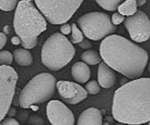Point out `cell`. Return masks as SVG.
Wrapping results in <instances>:
<instances>
[{
	"label": "cell",
	"mask_w": 150,
	"mask_h": 125,
	"mask_svg": "<svg viewBox=\"0 0 150 125\" xmlns=\"http://www.w3.org/2000/svg\"><path fill=\"white\" fill-rule=\"evenodd\" d=\"M0 125H20L16 119L11 117L4 118L0 121Z\"/></svg>",
	"instance_id": "obj_24"
},
{
	"label": "cell",
	"mask_w": 150,
	"mask_h": 125,
	"mask_svg": "<svg viewBox=\"0 0 150 125\" xmlns=\"http://www.w3.org/2000/svg\"><path fill=\"white\" fill-rule=\"evenodd\" d=\"M117 125H136V124H124V123H120V124H117Z\"/></svg>",
	"instance_id": "obj_31"
},
{
	"label": "cell",
	"mask_w": 150,
	"mask_h": 125,
	"mask_svg": "<svg viewBox=\"0 0 150 125\" xmlns=\"http://www.w3.org/2000/svg\"><path fill=\"white\" fill-rule=\"evenodd\" d=\"M71 74L73 79L79 83H86L91 76V71L84 62H77L73 65Z\"/></svg>",
	"instance_id": "obj_14"
},
{
	"label": "cell",
	"mask_w": 150,
	"mask_h": 125,
	"mask_svg": "<svg viewBox=\"0 0 150 125\" xmlns=\"http://www.w3.org/2000/svg\"><path fill=\"white\" fill-rule=\"evenodd\" d=\"M13 55L7 50L0 51V66H10L13 63Z\"/></svg>",
	"instance_id": "obj_21"
},
{
	"label": "cell",
	"mask_w": 150,
	"mask_h": 125,
	"mask_svg": "<svg viewBox=\"0 0 150 125\" xmlns=\"http://www.w3.org/2000/svg\"><path fill=\"white\" fill-rule=\"evenodd\" d=\"M148 70H149V74H150V61H149V67H148Z\"/></svg>",
	"instance_id": "obj_32"
},
{
	"label": "cell",
	"mask_w": 150,
	"mask_h": 125,
	"mask_svg": "<svg viewBox=\"0 0 150 125\" xmlns=\"http://www.w3.org/2000/svg\"><path fill=\"white\" fill-rule=\"evenodd\" d=\"M138 6H142L146 3V0H136Z\"/></svg>",
	"instance_id": "obj_29"
},
{
	"label": "cell",
	"mask_w": 150,
	"mask_h": 125,
	"mask_svg": "<svg viewBox=\"0 0 150 125\" xmlns=\"http://www.w3.org/2000/svg\"><path fill=\"white\" fill-rule=\"evenodd\" d=\"M100 87L99 82H97L96 80H91L86 84V90L88 94L91 95H96L100 91Z\"/></svg>",
	"instance_id": "obj_22"
},
{
	"label": "cell",
	"mask_w": 150,
	"mask_h": 125,
	"mask_svg": "<svg viewBox=\"0 0 150 125\" xmlns=\"http://www.w3.org/2000/svg\"><path fill=\"white\" fill-rule=\"evenodd\" d=\"M81 59L85 63L91 66H95L101 63L100 54L95 50H86L81 54Z\"/></svg>",
	"instance_id": "obj_17"
},
{
	"label": "cell",
	"mask_w": 150,
	"mask_h": 125,
	"mask_svg": "<svg viewBox=\"0 0 150 125\" xmlns=\"http://www.w3.org/2000/svg\"><path fill=\"white\" fill-rule=\"evenodd\" d=\"M10 26H8V25H6V26H4V33L9 34V33H10Z\"/></svg>",
	"instance_id": "obj_30"
},
{
	"label": "cell",
	"mask_w": 150,
	"mask_h": 125,
	"mask_svg": "<svg viewBox=\"0 0 150 125\" xmlns=\"http://www.w3.org/2000/svg\"><path fill=\"white\" fill-rule=\"evenodd\" d=\"M13 57L16 63L21 66H31L33 62L32 53L25 48H18L15 50L13 51Z\"/></svg>",
	"instance_id": "obj_15"
},
{
	"label": "cell",
	"mask_w": 150,
	"mask_h": 125,
	"mask_svg": "<svg viewBox=\"0 0 150 125\" xmlns=\"http://www.w3.org/2000/svg\"><path fill=\"white\" fill-rule=\"evenodd\" d=\"M149 125H150V121L149 122Z\"/></svg>",
	"instance_id": "obj_33"
},
{
	"label": "cell",
	"mask_w": 150,
	"mask_h": 125,
	"mask_svg": "<svg viewBox=\"0 0 150 125\" xmlns=\"http://www.w3.org/2000/svg\"><path fill=\"white\" fill-rule=\"evenodd\" d=\"M11 42L13 45H19L21 44V40L18 36H13L11 39Z\"/></svg>",
	"instance_id": "obj_27"
},
{
	"label": "cell",
	"mask_w": 150,
	"mask_h": 125,
	"mask_svg": "<svg viewBox=\"0 0 150 125\" xmlns=\"http://www.w3.org/2000/svg\"><path fill=\"white\" fill-rule=\"evenodd\" d=\"M100 54L104 63L113 70L133 79L142 76L149 59L144 49L116 34L103 40Z\"/></svg>",
	"instance_id": "obj_2"
},
{
	"label": "cell",
	"mask_w": 150,
	"mask_h": 125,
	"mask_svg": "<svg viewBox=\"0 0 150 125\" xmlns=\"http://www.w3.org/2000/svg\"><path fill=\"white\" fill-rule=\"evenodd\" d=\"M102 8L108 11H115L125 0H95Z\"/></svg>",
	"instance_id": "obj_18"
},
{
	"label": "cell",
	"mask_w": 150,
	"mask_h": 125,
	"mask_svg": "<svg viewBox=\"0 0 150 125\" xmlns=\"http://www.w3.org/2000/svg\"><path fill=\"white\" fill-rule=\"evenodd\" d=\"M46 21L32 0L19 1L15 12L13 26L23 48L31 49L36 46L38 36L47 29Z\"/></svg>",
	"instance_id": "obj_3"
},
{
	"label": "cell",
	"mask_w": 150,
	"mask_h": 125,
	"mask_svg": "<svg viewBox=\"0 0 150 125\" xmlns=\"http://www.w3.org/2000/svg\"><path fill=\"white\" fill-rule=\"evenodd\" d=\"M19 0H0V10L3 11H12L16 9Z\"/></svg>",
	"instance_id": "obj_20"
},
{
	"label": "cell",
	"mask_w": 150,
	"mask_h": 125,
	"mask_svg": "<svg viewBox=\"0 0 150 125\" xmlns=\"http://www.w3.org/2000/svg\"><path fill=\"white\" fill-rule=\"evenodd\" d=\"M112 115L120 123L139 125L150 121V78H137L116 90Z\"/></svg>",
	"instance_id": "obj_1"
},
{
	"label": "cell",
	"mask_w": 150,
	"mask_h": 125,
	"mask_svg": "<svg viewBox=\"0 0 150 125\" xmlns=\"http://www.w3.org/2000/svg\"><path fill=\"white\" fill-rule=\"evenodd\" d=\"M124 25L131 39L136 42L143 43L150 38V19L142 10L126 18Z\"/></svg>",
	"instance_id": "obj_9"
},
{
	"label": "cell",
	"mask_w": 150,
	"mask_h": 125,
	"mask_svg": "<svg viewBox=\"0 0 150 125\" xmlns=\"http://www.w3.org/2000/svg\"><path fill=\"white\" fill-rule=\"evenodd\" d=\"M98 79L100 85L104 88L114 87L117 81L115 72L105 63H100L98 69Z\"/></svg>",
	"instance_id": "obj_12"
},
{
	"label": "cell",
	"mask_w": 150,
	"mask_h": 125,
	"mask_svg": "<svg viewBox=\"0 0 150 125\" xmlns=\"http://www.w3.org/2000/svg\"><path fill=\"white\" fill-rule=\"evenodd\" d=\"M57 89L64 102L76 104L87 97L88 92L81 85L70 81L60 80L57 82Z\"/></svg>",
	"instance_id": "obj_11"
},
{
	"label": "cell",
	"mask_w": 150,
	"mask_h": 125,
	"mask_svg": "<svg viewBox=\"0 0 150 125\" xmlns=\"http://www.w3.org/2000/svg\"><path fill=\"white\" fill-rule=\"evenodd\" d=\"M79 45V46L81 47V48H83V49H88V48H89V47H91L90 43L87 41H84V40H83L81 43H80Z\"/></svg>",
	"instance_id": "obj_28"
},
{
	"label": "cell",
	"mask_w": 150,
	"mask_h": 125,
	"mask_svg": "<svg viewBox=\"0 0 150 125\" xmlns=\"http://www.w3.org/2000/svg\"><path fill=\"white\" fill-rule=\"evenodd\" d=\"M57 79L49 73H40L34 76L21 92L19 104L22 108L45 102L55 94Z\"/></svg>",
	"instance_id": "obj_5"
},
{
	"label": "cell",
	"mask_w": 150,
	"mask_h": 125,
	"mask_svg": "<svg viewBox=\"0 0 150 125\" xmlns=\"http://www.w3.org/2000/svg\"><path fill=\"white\" fill-rule=\"evenodd\" d=\"M46 113L52 125H75V116L65 104L51 100L46 107Z\"/></svg>",
	"instance_id": "obj_10"
},
{
	"label": "cell",
	"mask_w": 150,
	"mask_h": 125,
	"mask_svg": "<svg viewBox=\"0 0 150 125\" xmlns=\"http://www.w3.org/2000/svg\"><path fill=\"white\" fill-rule=\"evenodd\" d=\"M138 4L136 0H125L118 7L117 10L120 14L127 17L134 15L137 10Z\"/></svg>",
	"instance_id": "obj_16"
},
{
	"label": "cell",
	"mask_w": 150,
	"mask_h": 125,
	"mask_svg": "<svg viewBox=\"0 0 150 125\" xmlns=\"http://www.w3.org/2000/svg\"><path fill=\"white\" fill-rule=\"evenodd\" d=\"M125 16L123 15L120 14L119 12H116L111 16V22L115 26L122 24L123 21H125Z\"/></svg>",
	"instance_id": "obj_23"
},
{
	"label": "cell",
	"mask_w": 150,
	"mask_h": 125,
	"mask_svg": "<svg viewBox=\"0 0 150 125\" xmlns=\"http://www.w3.org/2000/svg\"><path fill=\"white\" fill-rule=\"evenodd\" d=\"M7 38L4 32H0V51L5 46L6 44H7Z\"/></svg>",
	"instance_id": "obj_26"
},
{
	"label": "cell",
	"mask_w": 150,
	"mask_h": 125,
	"mask_svg": "<svg viewBox=\"0 0 150 125\" xmlns=\"http://www.w3.org/2000/svg\"><path fill=\"white\" fill-rule=\"evenodd\" d=\"M38 10L52 24L67 23L83 0H34Z\"/></svg>",
	"instance_id": "obj_6"
},
{
	"label": "cell",
	"mask_w": 150,
	"mask_h": 125,
	"mask_svg": "<svg viewBox=\"0 0 150 125\" xmlns=\"http://www.w3.org/2000/svg\"><path fill=\"white\" fill-rule=\"evenodd\" d=\"M18 78V73L13 67L0 66V121L10 110Z\"/></svg>",
	"instance_id": "obj_8"
},
{
	"label": "cell",
	"mask_w": 150,
	"mask_h": 125,
	"mask_svg": "<svg viewBox=\"0 0 150 125\" xmlns=\"http://www.w3.org/2000/svg\"><path fill=\"white\" fill-rule=\"evenodd\" d=\"M60 32L64 35H69L72 32V26L67 23L63 24L60 27Z\"/></svg>",
	"instance_id": "obj_25"
},
{
	"label": "cell",
	"mask_w": 150,
	"mask_h": 125,
	"mask_svg": "<svg viewBox=\"0 0 150 125\" xmlns=\"http://www.w3.org/2000/svg\"><path fill=\"white\" fill-rule=\"evenodd\" d=\"M71 43L73 44H79L83 41V33L76 24H72Z\"/></svg>",
	"instance_id": "obj_19"
},
{
	"label": "cell",
	"mask_w": 150,
	"mask_h": 125,
	"mask_svg": "<svg viewBox=\"0 0 150 125\" xmlns=\"http://www.w3.org/2000/svg\"><path fill=\"white\" fill-rule=\"evenodd\" d=\"M78 25L88 39L100 41L112 35L117 27L106 13L91 12L78 19Z\"/></svg>",
	"instance_id": "obj_7"
},
{
	"label": "cell",
	"mask_w": 150,
	"mask_h": 125,
	"mask_svg": "<svg viewBox=\"0 0 150 125\" xmlns=\"http://www.w3.org/2000/svg\"><path fill=\"white\" fill-rule=\"evenodd\" d=\"M76 49L63 34L56 32L44 43L41 51L42 64L51 71L65 67L74 57Z\"/></svg>",
	"instance_id": "obj_4"
},
{
	"label": "cell",
	"mask_w": 150,
	"mask_h": 125,
	"mask_svg": "<svg viewBox=\"0 0 150 125\" xmlns=\"http://www.w3.org/2000/svg\"><path fill=\"white\" fill-rule=\"evenodd\" d=\"M102 114L96 107H89L82 112L77 121V125H102Z\"/></svg>",
	"instance_id": "obj_13"
}]
</instances>
